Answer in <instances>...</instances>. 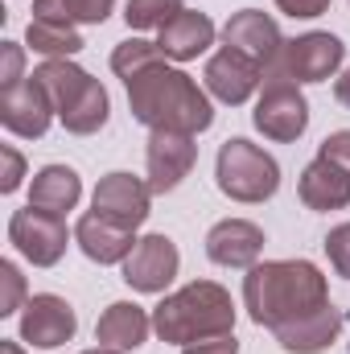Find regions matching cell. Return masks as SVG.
Masks as SVG:
<instances>
[{"label": "cell", "instance_id": "obj_24", "mask_svg": "<svg viewBox=\"0 0 350 354\" xmlns=\"http://www.w3.org/2000/svg\"><path fill=\"white\" fill-rule=\"evenodd\" d=\"M25 41L33 46V54H46V58H71L83 50V37L75 25H58V21H29L25 29Z\"/></svg>", "mask_w": 350, "mask_h": 354}, {"label": "cell", "instance_id": "obj_19", "mask_svg": "<svg viewBox=\"0 0 350 354\" xmlns=\"http://www.w3.org/2000/svg\"><path fill=\"white\" fill-rule=\"evenodd\" d=\"M75 239H79L83 256L95 260V264H120V260H128L132 248H136V239H132L128 227H116L111 218H103V214H95V210L79 218Z\"/></svg>", "mask_w": 350, "mask_h": 354}, {"label": "cell", "instance_id": "obj_36", "mask_svg": "<svg viewBox=\"0 0 350 354\" xmlns=\"http://www.w3.org/2000/svg\"><path fill=\"white\" fill-rule=\"evenodd\" d=\"M83 354H120V351H107V346H95V351H83Z\"/></svg>", "mask_w": 350, "mask_h": 354}, {"label": "cell", "instance_id": "obj_33", "mask_svg": "<svg viewBox=\"0 0 350 354\" xmlns=\"http://www.w3.org/2000/svg\"><path fill=\"white\" fill-rule=\"evenodd\" d=\"M276 8L288 17H322L330 8V0H276Z\"/></svg>", "mask_w": 350, "mask_h": 354}, {"label": "cell", "instance_id": "obj_4", "mask_svg": "<svg viewBox=\"0 0 350 354\" xmlns=\"http://www.w3.org/2000/svg\"><path fill=\"white\" fill-rule=\"evenodd\" d=\"M33 75L42 79V87L50 91L54 111H58L66 132L91 136V132H99L107 124V111H111L107 91L99 87V79H91L83 66H75L71 58H46Z\"/></svg>", "mask_w": 350, "mask_h": 354}, {"label": "cell", "instance_id": "obj_3", "mask_svg": "<svg viewBox=\"0 0 350 354\" xmlns=\"http://www.w3.org/2000/svg\"><path fill=\"white\" fill-rule=\"evenodd\" d=\"M153 330L161 342H202V338H219L235 330V305L231 292L214 280H194L185 288H177L174 297H165L153 309Z\"/></svg>", "mask_w": 350, "mask_h": 354}, {"label": "cell", "instance_id": "obj_11", "mask_svg": "<svg viewBox=\"0 0 350 354\" xmlns=\"http://www.w3.org/2000/svg\"><path fill=\"white\" fill-rule=\"evenodd\" d=\"M149 202H153L149 181H140L132 174H107L95 185V198H91L95 214H103V218H111L116 227H128V231H136L149 218Z\"/></svg>", "mask_w": 350, "mask_h": 354}, {"label": "cell", "instance_id": "obj_1", "mask_svg": "<svg viewBox=\"0 0 350 354\" xmlns=\"http://www.w3.org/2000/svg\"><path fill=\"white\" fill-rule=\"evenodd\" d=\"M243 305L256 326L276 334L301 317L322 313L330 305V288H326V276L309 260H272V264L248 268Z\"/></svg>", "mask_w": 350, "mask_h": 354}, {"label": "cell", "instance_id": "obj_23", "mask_svg": "<svg viewBox=\"0 0 350 354\" xmlns=\"http://www.w3.org/2000/svg\"><path fill=\"white\" fill-rule=\"evenodd\" d=\"M116 0H33L37 21H58V25H103Z\"/></svg>", "mask_w": 350, "mask_h": 354}, {"label": "cell", "instance_id": "obj_14", "mask_svg": "<svg viewBox=\"0 0 350 354\" xmlns=\"http://www.w3.org/2000/svg\"><path fill=\"white\" fill-rule=\"evenodd\" d=\"M223 41L231 46V50H239V54H248L256 66H272L276 58H280V50H284V37H280V29H276V21L260 12V8H243V12H235L227 25H223Z\"/></svg>", "mask_w": 350, "mask_h": 354}, {"label": "cell", "instance_id": "obj_25", "mask_svg": "<svg viewBox=\"0 0 350 354\" xmlns=\"http://www.w3.org/2000/svg\"><path fill=\"white\" fill-rule=\"evenodd\" d=\"M165 54H161V46L157 41H145V37H128V41H120L116 46V54H111V71L128 83L132 75H140V71H149L153 62H161Z\"/></svg>", "mask_w": 350, "mask_h": 354}, {"label": "cell", "instance_id": "obj_16", "mask_svg": "<svg viewBox=\"0 0 350 354\" xmlns=\"http://www.w3.org/2000/svg\"><path fill=\"white\" fill-rule=\"evenodd\" d=\"M264 252V231L248 218H223L206 235V256L223 268H256Z\"/></svg>", "mask_w": 350, "mask_h": 354}, {"label": "cell", "instance_id": "obj_12", "mask_svg": "<svg viewBox=\"0 0 350 354\" xmlns=\"http://www.w3.org/2000/svg\"><path fill=\"white\" fill-rule=\"evenodd\" d=\"M202 83H206V91H210L219 103L239 107V103H248V99L256 95V87L264 83V66H256L248 54H239V50L223 46V50L206 62Z\"/></svg>", "mask_w": 350, "mask_h": 354}, {"label": "cell", "instance_id": "obj_30", "mask_svg": "<svg viewBox=\"0 0 350 354\" xmlns=\"http://www.w3.org/2000/svg\"><path fill=\"white\" fill-rule=\"evenodd\" d=\"M21 66H25L21 46H17V41H4V46H0V91L21 83Z\"/></svg>", "mask_w": 350, "mask_h": 354}, {"label": "cell", "instance_id": "obj_15", "mask_svg": "<svg viewBox=\"0 0 350 354\" xmlns=\"http://www.w3.org/2000/svg\"><path fill=\"white\" fill-rule=\"evenodd\" d=\"M198 145L185 132H153L149 136V189L169 194L181 185V177L194 169Z\"/></svg>", "mask_w": 350, "mask_h": 354}, {"label": "cell", "instance_id": "obj_29", "mask_svg": "<svg viewBox=\"0 0 350 354\" xmlns=\"http://www.w3.org/2000/svg\"><path fill=\"white\" fill-rule=\"evenodd\" d=\"M0 194H12L17 185H21V177H25V157L12 149V145H0Z\"/></svg>", "mask_w": 350, "mask_h": 354}, {"label": "cell", "instance_id": "obj_28", "mask_svg": "<svg viewBox=\"0 0 350 354\" xmlns=\"http://www.w3.org/2000/svg\"><path fill=\"white\" fill-rule=\"evenodd\" d=\"M326 256H330V264L338 268V276H350V223L334 227L326 235Z\"/></svg>", "mask_w": 350, "mask_h": 354}, {"label": "cell", "instance_id": "obj_5", "mask_svg": "<svg viewBox=\"0 0 350 354\" xmlns=\"http://www.w3.org/2000/svg\"><path fill=\"white\" fill-rule=\"evenodd\" d=\"M214 177H219V189L231 202H268L280 189V165L260 145H252L243 136H235V140H227L219 149Z\"/></svg>", "mask_w": 350, "mask_h": 354}, {"label": "cell", "instance_id": "obj_35", "mask_svg": "<svg viewBox=\"0 0 350 354\" xmlns=\"http://www.w3.org/2000/svg\"><path fill=\"white\" fill-rule=\"evenodd\" d=\"M0 354H25L17 342H0Z\"/></svg>", "mask_w": 350, "mask_h": 354}, {"label": "cell", "instance_id": "obj_7", "mask_svg": "<svg viewBox=\"0 0 350 354\" xmlns=\"http://www.w3.org/2000/svg\"><path fill=\"white\" fill-rule=\"evenodd\" d=\"M347 58V46L334 37V33H305V37H293L284 41L280 58L268 66L272 75H284L293 83H322L330 79ZM264 71V75H268Z\"/></svg>", "mask_w": 350, "mask_h": 354}, {"label": "cell", "instance_id": "obj_22", "mask_svg": "<svg viewBox=\"0 0 350 354\" xmlns=\"http://www.w3.org/2000/svg\"><path fill=\"white\" fill-rule=\"evenodd\" d=\"M338 330H342V313H338L334 305H326L322 313L301 317V322L276 330V342H280L288 354H322L334 338H338Z\"/></svg>", "mask_w": 350, "mask_h": 354}, {"label": "cell", "instance_id": "obj_9", "mask_svg": "<svg viewBox=\"0 0 350 354\" xmlns=\"http://www.w3.org/2000/svg\"><path fill=\"white\" fill-rule=\"evenodd\" d=\"M54 120V99L50 91L42 87V79H21L17 87L0 91V124L12 132V136H25V140H37L46 136Z\"/></svg>", "mask_w": 350, "mask_h": 354}, {"label": "cell", "instance_id": "obj_10", "mask_svg": "<svg viewBox=\"0 0 350 354\" xmlns=\"http://www.w3.org/2000/svg\"><path fill=\"white\" fill-rule=\"evenodd\" d=\"M75 330H79V317H75L71 301H62L54 292L29 297L25 313H21V342H29L37 351H54V346L71 342Z\"/></svg>", "mask_w": 350, "mask_h": 354}, {"label": "cell", "instance_id": "obj_26", "mask_svg": "<svg viewBox=\"0 0 350 354\" xmlns=\"http://www.w3.org/2000/svg\"><path fill=\"white\" fill-rule=\"evenodd\" d=\"M177 12H185L181 0H128L124 21H128V29H157L161 33Z\"/></svg>", "mask_w": 350, "mask_h": 354}, {"label": "cell", "instance_id": "obj_6", "mask_svg": "<svg viewBox=\"0 0 350 354\" xmlns=\"http://www.w3.org/2000/svg\"><path fill=\"white\" fill-rule=\"evenodd\" d=\"M252 124L260 128L268 140H297L305 136L309 128V103L301 95V83L284 79V75H264V95L256 99V111H252Z\"/></svg>", "mask_w": 350, "mask_h": 354}, {"label": "cell", "instance_id": "obj_18", "mask_svg": "<svg viewBox=\"0 0 350 354\" xmlns=\"http://www.w3.org/2000/svg\"><path fill=\"white\" fill-rule=\"evenodd\" d=\"M149 330H153V317H149L140 305L116 301V305L103 309V317H99V326H95V342L107 346V351L124 354V351L145 346V342H149Z\"/></svg>", "mask_w": 350, "mask_h": 354}, {"label": "cell", "instance_id": "obj_20", "mask_svg": "<svg viewBox=\"0 0 350 354\" xmlns=\"http://www.w3.org/2000/svg\"><path fill=\"white\" fill-rule=\"evenodd\" d=\"M83 198V181L71 165H46L33 174V185H29V206L46 210V214H58L66 218V210H75Z\"/></svg>", "mask_w": 350, "mask_h": 354}, {"label": "cell", "instance_id": "obj_2", "mask_svg": "<svg viewBox=\"0 0 350 354\" xmlns=\"http://www.w3.org/2000/svg\"><path fill=\"white\" fill-rule=\"evenodd\" d=\"M128 107L132 115L153 128V132H185V136H198L214 124V111H210V99L206 91L198 87L185 71H174L161 62H153L149 71L132 75L128 83Z\"/></svg>", "mask_w": 350, "mask_h": 354}, {"label": "cell", "instance_id": "obj_31", "mask_svg": "<svg viewBox=\"0 0 350 354\" xmlns=\"http://www.w3.org/2000/svg\"><path fill=\"white\" fill-rule=\"evenodd\" d=\"M322 157H330V161H338L342 169L350 174V132H330L326 140H322V149H317Z\"/></svg>", "mask_w": 350, "mask_h": 354}, {"label": "cell", "instance_id": "obj_27", "mask_svg": "<svg viewBox=\"0 0 350 354\" xmlns=\"http://www.w3.org/2000/svg\"><path fill=\"white\" fill-rule=\"evenodd\" d=\"M25 297V276L17 272L12 260H0V317H12Z\"/></svg>", "mask_w": 350, "mask_h": 354}, {"label": "cell", "instance_id": "obj_17", "mask_svg": "<svg viewBox=\"0 0 350 354\" xmlns=\"http://www.w3.org/2000/svg\"><path fill=\"white\" fill-rule=\"evenodd\" d=\"M297 194L309 210H342V206H350V174L338 161L317 153L297 181Z\"/></svg>", "mask_w": 350, "mask_h": 354}, {"label": "cell", "instance_id": "obj_8", "mask_svg": "<svg viewBox=\"0 0 350 354\" xmlns=\"http://www.w3.org/2000/svg\"><path fill=\"white\" fill-rule=\"evenodd\" d=\"M8 239L12 248L37 268H54L66 252V223L58 214H46L37 206H25L8 218Z\"/></svg>", "mask_w": 350, "mask_h": 354}, {"label": "cell", "instance_id": "obj_13", "mask_svg": "<svg viewBox=\"0 0 350 354\" xmlns=\"http://www.w3.org/2000/svg\"><path fill=\"white\" fill-rule=\"evenodd\" d=\"M177 243L165 235H145L136 239L132 256L124 260V280L136 288V292H165V284L177 276Z\"/></svg>", "mask_w": 350, "mask_h": 354}, {"label": "cell", "instance_id": "obj_32", "mask_svg": "<svg viewBox=\"0 0 350 354\" xmlns=\"http://www.w3.org/2000/svg\"><path fill=\"white\" fill-rule=\"evenodd\" d=\"M185 354H239L235 334H219V338H202V342H190Z\"/></svg>", "mask_w": 350, "mask_h": 354}, {"label": "cell", "instance_id": "obj_34", "mask_svg": "<svg viewBox=\"0 0 350 354\" xmlns=\"http://www.w3.org/2000/svg\"><path fill=\"white\" fill-rule=\"evenodd\" d=\"M334 99H338L342 107H350V66L338 75V83H334Z\"/></svg>", "mask_w": 350, "mask_h": 354}, {"label": "cell", "instance_id": "obj_21", "mask_svg": "<svg viewBox=\"0 0 350 354\" xmlns=\"http://www.w3.org/2000/svg\"><path fill=\"white\" fill-rule=\"evenodd\" d=\"M210 41H214V21H210L206 12H194V8L177 12L174 21L161 29V37H157L161 54L174 58V62H190V58H198Z\"/></svg>", "mask_w": 350, "mask_h": 354}]
</instances>
